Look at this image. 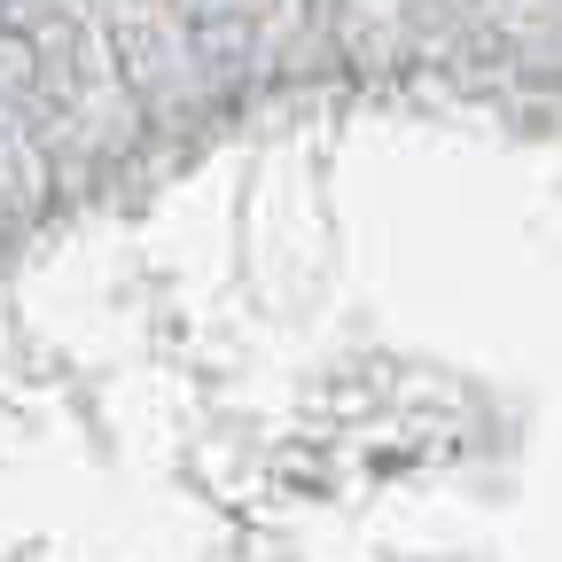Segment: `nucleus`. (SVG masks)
<instances>
[]
</instances>
